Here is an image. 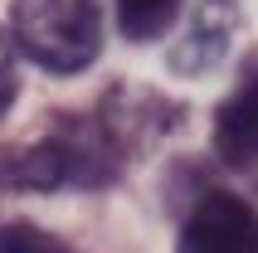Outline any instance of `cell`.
<instances>
[{
	"label": "cell",
	"instance_id": "obj_1",
	"mask_svg": "<svg viewBox=\"0 0 258 253\" xmlns=\"http://www.w3.org/2000/svg\"><path fill=\"white\" fill-rule=\"evenodd\" d=\"M10 44L49 73H83L102 49V10L98 0H15Z\"/></svg>",
	"mask_w": 258,
	"mask_h": 253
},
{
	"label": "cell",
	"instance_id": "obj_2",
	"mask_svg": "<svg viewBox=\"0 0 258 253\" xmlns=\"http://www.w3.org/2000/svg\"><path fill=\"white\" fill-rule=\"evenodd\" d=\"M112 175V146L93 122H69L58 137L34 141L15 161V185L25 190H93Z\"/></svg>",
	"mask_w": 258,
	"mask_h": 253
},
{
	"label": "cell",
	"instance_id": "obj_3",
	"mask_svg": "<svg viewBox=\"0 0 258 253\" xmlns=\"http://www.w3.org/2000/svg\"><path fill=\"white\" fill-rule=\"evenodd\" d=\"M175 253H258V214L234 195H205L180 229Z\"/></svg>",
	"mask_w": 258,
	"mask_h": 253
},
{
	"label": "cell",
	"instance_id": "obj_4",
	"mask_svg": "<svg viewBox=\"0 0 258 253\" xmlns=\"http://www.w3.org/2000/svg\"><path fill=\"white\" fill-rule=\"evenodd\" d=\"M234 25H239L234 0H205L200 10H195V20H190V29L180 34L175 54H171L175 64H180V73L215 69V58H224V49H229V39H234Z\"/></svg>",
	"mask_w": 258,
	"mask_h": 253
},
{
	"label": "cell",
	"instance_id": "obj_5",
	"mask_svg": "<svg viewBox=\"0 0 258 253\" xmlns=\"http://www.w3.org/2000/svg\"><path fill=\"white\" fill-rule=\"evenodd\" d=\"M215 146L229 166H258V78L224 98L215 117Z\"/></svg>",
	"mask_w": 258,
	"mask_h": 253
},
{
	"label": "cell",
	"instance_id": "obj_6",
	"mask_svg": "<svg viewBox=\"0 0 258 253\" xmlns=\"http://www.w3.org/2000/svg\"><path fill=\"white\" fill-rule=\"evenodd\" d=\"M180 0H117V20L127 29V39H156L161 29H171Z\"/></svg>",
	"mask_w": 258,
	"mask_h": 253
},
{
	"label": "cell",
	"instance_id": "obj_7",
	"mask_svg": "<svg viewBox=\"0 0 258 253\" xmlns=\"http://www.w3.org/2000/svg\"><path fill=\"white\" fill-rule=\"evenodd\" d=\"M0 253H69V248L34 224H5L0 229Z\"/></svg>",
	"mask_w": 258,
	"mask_h": 253
},
{
	"label": "cell",
	"instance_id": "obj_8",
	"mask_svg": "<svg viewBox=\"0 0 258 253\" xmlns=\"http://www.w3.org/2000/svg\"><path fill=\"white\" fill-rule=\"evenodd\" d=\"M15 44L5 39V34H0V117H5V107H10L15 102Z\"/></svg>",
	"mask_w": 258,
	"mask_h": 253
}]
</instances>
